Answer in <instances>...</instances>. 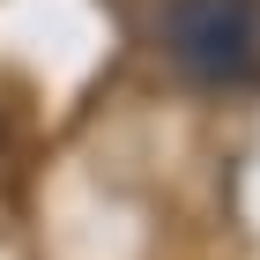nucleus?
Returning <instances> with one entry per match:
<instances>
[{
    "mask_svg": "<svg viewBox=\"0 0 260 260\" xmlns=\"http://www.w3.org/2000/svg\"><path fill=\"white\" fill-rule=\"evenodd\" d=\"M156 38L171 67L193 82H253L260 75V0H164Z\"/></svg>",
    "mask_w": 260,
    "mask_h": 260,
    "instance_id": "obj_1",
    "label": "nucleus"
}]
</instances>
